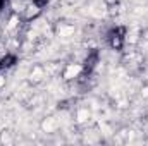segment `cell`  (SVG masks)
Here are the masks:
<instances>
[{"label": "cell", "instance_id": "cell-1", "mask_svg": "<svg viewBox=\"0 0 148 146\" xmlns=\"http://www.w3.org/2000/svg\"><path fill=\"white\" fill-rule=\"evenodd\" d=\"M79 72H81V65L79 64H69L67 69H66V72H64V77L66 79H73L74 76H77Z\"/></svg>", "mask_w": 148, "mask_h": 146}, {"label": "cell", "instance_id": "cell-2", "mask_svg": "<svg viewBox=\"0 0 148 146\" xmlns=\"http://www.w3.org/2000/svg\"><path fill=\"white\" fill-rule=\"evenodd\" d=\"M88 119H90V112L86 108H81L77 112V120H79V122H86Z\"/></svg>", "mask_w": 148, "mask_h": 146}, {"label": "cell", "instance_id": "cell-3", "mask_svg": "<svg viewBox=\"0 0 148 146\" xmlns=\"http://www.w3.org/2000/svg\"><path fill=\"white\" fill-rule=\"evenodd\" d=\"M53 126H55V122H53L52 119H50L48 122H45V124H43V127H45L47 131H52V127H53Z\"/></svg>", "mask_w": 148, "mask_h": 146}, {"label": "cell", "instance_id": "cell-4", "mask_svg": "<svg viewBox=\"0 0 148 146\" xmlns=\"http://www.w3.org/2000/svg\"><path fill=\"white\" fill-rule=\"evenodd\" d=\"M3 84H5V79H3V77L0 76V86H3Z\"/></svg>", "mask_w": 148, "mask_h": 146}]
</instances>
